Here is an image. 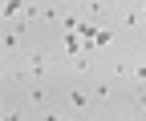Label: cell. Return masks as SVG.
Returning <instances> with one entry per match:
<instances>
[{"label": "cell", "mask_w": 146, "mask_h": 121, "mask_svg": "<svg viewBox=\"0 0 146 121\" xmlns=\"http://www.w3.org/2000/svg\"><path fill=\"white\" fill-rule=\"evenodd\" d=\"M69 105H73V109H85L89 97H85V93H69Z\"/></svg>", "instance_id": "1"}]
</instances>
